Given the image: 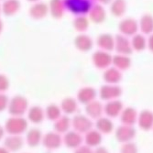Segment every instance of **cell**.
Here are the masks:
<instances>
[{"label": "cell", "instance_id": "6da1fadb", "mask_svg": "<svg viewBox=\"0 0 153 153\" xmlns=\"http://www.w3.org/2000/svg\"><path fill=\"white\" fill-rule=\"evenodd\" d=\"M140 125L144 129L150 128L153 125V114H151L149 111L142 112L140 117Z\"/></svg>", "mask_w": 153, "mask_h": 153}, {"label": "cell", "instance_id": "7a4b0ae2", "mask_svg": "<svg viewBox=\"0 0 153 153\" xmlns=\"http://www.w3.org/2000/svg\"><path fill=\"white\" fill-rule=\"evenodd\" d=\"M120 30L127 34H133L137 30V23L133 19H126L120 24Z\"/></svg>", "mask_w": 153, "mask_h": 153}, {"label": "cell", "instance_id": "3957f363", "mask_svg": "<svg viewBox=\"0 0 153 153\" xmlns=\"http://www.w3.org/2000/svg\"><path fill=\"white\" fill-rule=\"evenodd\" d=\"M134 135H135V130L128 127H121L117 133V137L121 141L130 140L131 137H133Z\"/></svg>", "mask_w": 153, "mask_h": 153}, {"label": "cell", "instance_id": "277c9868", "mask_svg": "<svg viewBox=\"0 0 153 153\" xmlns=\"http://www.w3.org/2000/svg\"><path fill=\"white\" fill-rule=\"evenodd\" d=\"M141 30L145 33H149L153 30V19L150 16H145L141 19Z\"/></svg>", "mask_w": 153, "mask_h": 153}, {"label": "cell", "instance_id": "5b68a950", "mask_svg": "<svg viewBox=\"0 0 153 153\" xmlns=\"http://www.w3.org/2000/svg\"><path fill=\"white\" fill-rule=\"evenodd\" d=\"M117 50L123 53H129L131 50L128 41L121 36L117 37Z\"/></svg>", "mask_w": 153, "mask_h": 153}, {"label": "cell", "instance_id": "8992f818", "mask_svg": "<svg viewBox=\"0 0 153 153\" xmlns=\"http://www.w3.org/2000/svg\"><path fill=\"white\" fill-rule=\"evenodd\" d=\"M135 120H136V112L131 108H128L123 113L122 121L124 123H126L127 125H131L135 122Z\"/></svg>", "mask_w": 153, "mask_h": 153}, {"label": "cell", "instance_id": "52a82bcc", "mask_svg": "<svg viewBox=\"0 0 153 153\" xmlns=\"http://www.w3.org/2000/svg\"><path fill=\"white\" fill-rule=\"evenodd\" d=\"M121 107H122V105L118 101L117 102H114V103H110L106 106L107 114L110 115V116L115 117V116H117L120 112Z\"/></svg>", "mask_w": 153, "mask_h": 153}, {"label": "cell", "instance_id": "ba28073f", "mask_svg": "<svg viewBox=\"0 0 153 153\" xmlns=\"http://www.w3.org/2000/svg\"><path fill=\"white\" fill-rule=\"evenodd\" d=\"M133 46L138 51L143 50L145 48V39L141 35H137L133 39Z\"/></svg>", "mask_w": 153, "mask_h": 153}, {"label": "cell", "instance_id": "9c48e42d", "mask_svg": "<svg viewBox=\"0 0 153 153\" xmlns=\"http://www.w3.org/2000/svg\"><path fill=\"white\" fill-rule=\"evenodd\" d=\"M129 62H130L127 57L118 56V57H116L115 59V63L117 64L118 68H121V69H127L129 66Z\"/></svg>", "mask_w": 153, "mask_h": 153}, {"label": "cell", "instance_id": "30bf717a", "mask_svg": "<svg viewBox=\"0 0 153 153\" xmlns=\"http://www.w3.org/2000/svg\"><path fill=\"white\" fill-rule=\"evenodd\" d=\"M108 74H109V77H108V80L109 82H118L119 79L121 78V74L118 71H116V70H111V71H108L107 72Z\"/></svg>", "mask_w": 153, "mask_h": 153}, {"label": "cell", "instance_id": "8fae6325", "mask_svg": "<svg viewBox=\"0 0 153 153\" xmlns=\"http://www.w3.org/2000/svg\"><path fill=\"white\" fill-rule=\"evenodd\" d=\"M134 146L135 145L133 144H128V145L124 146L122 149V153H136L137 150Z\"/></svg>", "mask_w": 153, "mask_h": 153}, {"label": "cell", "instance_id": "7c38bea8", "mask_svg": "<svg viewBox=\"0 0 153 153\" xmlns=\"http://www.w3.org/2000/svg\"><path fill=\"white\" fill-rule=\"evenodd\" d=\"M149 43V48L153 51V35H152V37H150Z\"/></svg>", "mask_w": 153, "mask_h": 153}]
</instances>
